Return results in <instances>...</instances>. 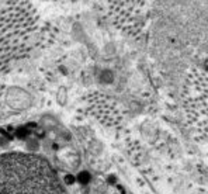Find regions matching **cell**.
Listing matches in <instances>:
<instances>
[{
  "mask_svg": "<svg viewBox=\"0 0 208 194\" xmlns=\"http://www.w3.org/2000/svg\"><path fill=\"white\" fill-rule=\"evenodd\" d=\"M16 135H17V138H20V139H24V138H27V135H28L27 127H21V128H18L16 131Z\"/></svg>",
  "mask_w": 208,
  "mask_h": 194,
  "instance_id": "cell-3",
  "label": "cell"
},
{
  "mask_svg": "<svg viewBox=\"0 0 208 194\" xmlns=\"http://www.w3.org/2000/svg\"><path fill=\"white\" fill-rule=\"evenodd\" d=\"M108 181H110V184H112V183L115 181V177H114V176H110V177H108Z\"/></svg>",
  "mask_w": 208,
  "mask_h": 194,
  "instance_id": "cell-5",
  "label": "cell"
},
{
  "mask_svg": "<svg viewBox=\"0 0 208 194\" xmlns=\"http://www.w3.org/2000/svg\"><path fill=\"white\" fill-rule=\"evenodd\" d=\"M0 194H63L48 162L34 155L0 156Z\"/></svg>",
  "mask_w": 208,
  "mask_h": 194,
  "instance_id": "cell-1",
  "label": "cell"
},
{
  "mask_svg": "<svg viewBox=\"0 0 208 194\" xmlns=\"http://www.w3.org/2000/svg\"><path fill=\"white\" fill-rule=\"evenodd\" d=\"M63 180H65V183L68 184V186H72V184H75V181H76V177H75L73 175H70V173H69V175L65 176V179H63Z\"/></svg>",
  "mask_w": 208,
  "mask_h": 194,
  "instance_id": "cell-4",
  "label": "cell"
},
{
  "mask_svg": "<svg viewBox=\"0 0 208 194\" xmlns=\"http://www.w3.org/2000/svg\"><path fill=\"white\" fill-rule=\"evenodd\" d=\"M90 173L89 172H86V170H83V172H80L79 175L76 176V180L79 181L80 184H83V186H85V184H87V183H90Z\"/></svg>",
  "mask_w": 208,
  "mask_h": 194,
  "instance_id": "cell-2",
  "label": "cell"
}]
</instances>
